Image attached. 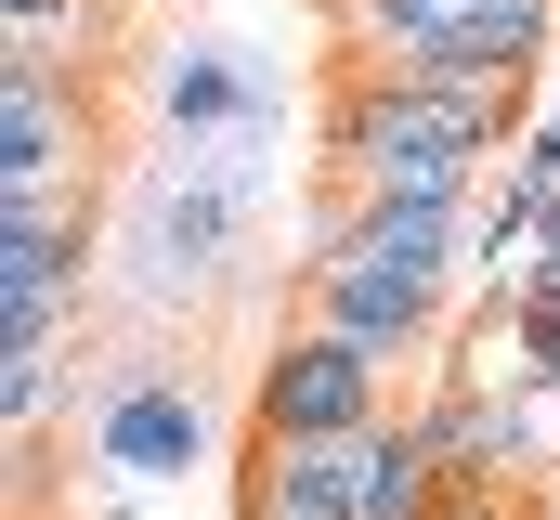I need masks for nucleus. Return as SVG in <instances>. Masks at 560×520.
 Returning <instances> with one entry per match:
<instances>
[{
    "mask_svg": "<svg viewBox=\"0 0 560 520\" xmlns=\"http://www.w3.org/2000/svg\"><path fill=\"white\" fill-rule=\"evenodd\" d=\"M0 416H13V456H39L66 416V352H0Z\"/></svg>",
    "mask_w": 560,
    "mask_h": 520,
    "instance_id": "13",
    "label": "nucleus"
},
{
    "mask_svg": "<svg viewBox=\"0 0 560 520\" xmlns=\"http://www.w3.org/2000/svg\"><path fill=\"white\" fill-rule=\"evenodd\" d=\"M326 13H339V0H326Z\"/></svg>",
    "mask_w": 560,
    "mask_h": 520,
    "instance_id": "16",
    "label": "nucleus"
},
{
    "mask_svg": "<svg viewBox=\"0 0 560 520\" xmlns=\"http://www.w3.org/2000/svg\"><path fill=\"white\" fill-rule=\"evenodd\" d=\"M443 286H456V273H405V260H378L339 209H326V235H313V260H300V312L339 326V339H365V352H392V365L443 326Z\"/></svg>",
    "mask_w": 560,
    "mask_h": 520,
    "instance_id": "3",
    "label": "nucleus"
},
{
    "mask_svg": "<svg viewBox=\"0 0 560 520\" xmlns=\"http://www.w3.org/2000/svg\"><path fill=\"white\" fill-rule=\"evenodd\" d=\"M248 416H261V442H365L392 416V352H365V339L300 312L261 352V378H248Z\"/></svg>",
    "mask_w": 560,
    "mask_h": 520,
    "instance_id": "2",
    "label": "nucleus"
},
{
    "mask_svg": "<svg viewBox=\"0 0 560 520\" xmlns=\"http://www.w3.org/2000/svg\"><path fill=\"white\" fill-rule=\"evenodd\" d=\"M0 286H92V182H0Z\"/></svg>",
    "mask_w": 560,
    "mask_h": 520,
    "instance_id": "8",
    "label": "nucleus"
},
{
    "mask_svg": "<svg viewBox=\"0 0 560 520\" xmlns=\"http://www.w3.org/2000/svg\"><path fill=\"white\" fill-rule=\"evenodd\" d=\"M352 482H365V442H248L235 520H365Z\"/></svg>",
    "mask_w": 560,
    "mask_h": 520,
    "instance_id": "9",
    "label": "nucleus"
},
{
    "mask_svg": "<svg viewBox=\"0 0 560 520\" xmlns=\"http://www.w3.org/2000/svg\"><path fill=\"white\" fill-rule=\"evenodd\" d=\"M235 222H248V182L235 169H156L131 209V260H143V312H170V299H196L222 260H235Z\"/></svg>",
    "mask_w": 560,
    "mask_h": 520,
    "instance_id": "4",
    "label": "nucleus"
},
{
    "mask_svg": "<svg viewBox=\"0 0 560 520\" xmlns=\"http://www.w3.org/2000/svg\"><path fill=\"white\" fill-rule=\"evenodd\" d=\"M443 520H535V508H522L509 482H482V495H443Z\"/></svg>",
    "mask_w": 560,
    "mask_h": 520,
    "instance_id": "14",
    "label": "nucleus"
},
{
    "mask_svg": "<svg viewBox=\"0 0 560 520\" xmlns=\"http://www.w3.org/2000/svg\"><path fill=\"white\" fill-rule=\"evenodd\" d=\"M209 456V416H196V390L156 378V365H118V378L92 390V469H118V482H170V469H196Z\"/></svg>",
    "mask_w": 560,
    "mask_h": 520,
    "instance_id": "5",
    "label": "nucleus"
},
{
    "mask_svg": "<svg viewBox=\"0 0 560 520\" xmlns=\"http://www.w3.org/2000/svg\"><path fill=\"white\" fill-rule=\"evenodd\" d=\"M405 416H418V442L443 456V482H456V495H482V482H509V495H522V482H535V442H522V403H509V390L443 378L430 403H405Z\"/></svg>",
    "mask_w": 560,
    "mask_h": 520,
    "instance_id": "7",
    "label": "nucleus"
},
{
    "mask_svg": "<svg viewBox=\"0 0 560 520\" xmlns=\"http://www.w3.org/2000/svg\"><path fill=\"white\" fill-rule=\"evenodd\" d=\"M443 495H456V482H443V456L418 442V416H378V429H365L352 508H365V520H443Z\"/></svg>",
    "mask_w": 560,
    "mask_h": 520,
    "instance_id": "11",
    "label": "nucleus"
},
{
    "mask_svg": "<svg viewBox=\"0 0 560 520\" xmlns=\"http://www.w3.org/2000/svg\"><path fill=\"white\" fill-rule=\"evenodd\" d=\"M535 260H548V273H560V209H548V222H535Z\"/></svg>",
    "mask_w": 560,
    "mask_h": 520,
    "instance_id": "15",
    "label": "nucleus"
},
{
    "mask_svg": "<svg viewBox=\"0 0 560 520\" xmlns=\"http://www.w3.org/2000/svg\"><path fill=\"white\" fill-rule=\"evenodd\" d=\"M0 66H52V79H92L105 66V0H0Z\"/></svg>",
    "mask_w": 560,
    "mask_h": 520,
    "instance_id": "12",
    "label": "nucleus"
},
{
    "mask_svg": "<svg viewBox=\"0 0 560 520\" xmlns=\"http://www.w3.org/2000/svg\"><path fill=\"white\" fill-rule=\"evenodd\" d=\"M105 118H92V79H52V66H0V182H92Z\"/></svg>",
    "mask_w": 560,
    "mask_h": 520,
    "instance_id": "6",
    "label": "nucleus"
},
{
    "mask_svg": "<svg viewBox=\"0 0 560 520\" xmlns=\"http://www.w3.org/2000/svg\"><path fill=\"white\" fill-rule=\"evenodd\" d=\"M509 143H522V92H418V79H365V66H339V92H326L339 196L469 209Z\"/></svg>",
    "mask_w": 560,
    "mask_h": 520,
    "instance_id": "1",
    "label": "nucleus"
},
{
    "mask_svg": "<svg viewBox=\"0 0 560 520\" xmlns=\"http://www.w3.org/2000/svg\"><path fill=\"white\" fill-rule=\"evenodd\" d=\"M156 118H170V143H209V130H248L275 118V92L235 66V52H183L170 79H156Z\"/></svg>",
    "mask_w": 560,
    "mask_h": 520,
    "instance_id": "10",
    "label": "nucleus"
}]
</instances>
